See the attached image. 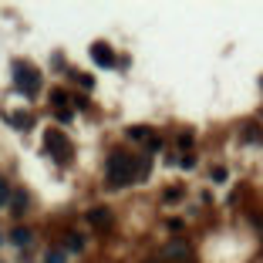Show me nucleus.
Wrapping results in <instances>:
<instances>
[{
	"instance_id": "nucleus-7",
	"label": "nucleus",
	"mask_w": 263,
	"mask_h": 263,
	"mask_svg": "<svg viewBox=\"0 0 263 263\" xmlns=\"http://www.w3.org/2000/svg\"><path fill=\"white\" fill-rule=\"evenodd\" d=\"M7 199H10V186H7V179H0V209L7 206Z\"/></svg>"
},
{
	"instance_id": "nucleus-6",
	"label": "nucleus",
	"mask_w": 263,
	"mask_h": 263,
	"mask_svg": "<svg viewBox=\"0 0 263 263\" xmlns=\"http://www.w3.org/2000/svg\"><path fill=\"white\" fill-rule=\"evenodd\" d=\"M10 240H14L17 247H27V243H31V230H14V236H10Z\"/></svg>"
},
{
	"instance_id": "nucleus-12",
	"label": "nucleus",
	"mask_w": 263,
	"mask_h": 263,
	"mask_svg": "<svg viewBox=\"0 0 263 263\" xmlns=\"http://www.w3.org/2000/svg\"><path fill=\"white\" fill-rule=\"evenodd\" d=\"M47 263H64V253H58V250H54V253H47Z\"/></svg>"
},
{
	"instance_id": "nucleus-5",
	"label": "nucleus",
	"mask_w": 263,
	"mask_h": 263,
	"mask_svg": "<svg viewBox=\"0 0 263 263\" xmlns=\"http://www.w3.org/2000/svg\"><path fill=\"white\" fill-rule=\"evenodd\" d=\"M88 219H91L95 226H108L111 216H108V209H101V206H98V209H91V213H88Z\"/></svg>"
},
{
	"instance_id": "nucleus-8",
	"label": "nucleus",
	"mask_w": 263,
	"mask_h": 263,
	"mask_svg": "<svg viewBox=\"0 0 263 263\" xmlns=\"http://www.w3.org/2000/svg\"><path fill=\"white\" fill-rule=\"evenodd\" d=\"M24 206H27V199H24V196H14V209H10V213H14V216H21Z\"/></svg>"
},
{
	"instance_id": "nucleus-11",
	"label": "nucleus",
	"mask_w": 263,
	"mask_h": 263,
	"mask_svg": "<svg viewBox=\"0 0 263 263\" xmlns=\"http://www.w3.org/2000/svg\"><path fill=\"white\" fill-rule=\"evenodd\" d=\"M128 135H132V139H148L145 128H128Z\"/></svg>"
},
{
	"instance_id": "nucleus-1",
	"label": "nucleus",
	"mask_w": 263,
	"mask_h": 263,
	"mask_svg": "<svg viewBox=\"0 0 263 263\" xmlns=\"http://www.w3.org/2000/svg\"><path fill=\"white\" fill-rule=\"evenodd\" d=\"M105 172H108V182H111V186H128L132 179H135V159H132V155H125V152H111Z\"/></svg>"
},
{
	"instance_id": "nucleus-10",
	"label": "nucleus",
	"mask_w": 263,
	"mask_h": 263,
	"mask_svg": "<svg viewBox=\"0 0 263 263\" xmlns=\"http://www.w3.org/2000/svg\"><path fill=\"white\" fill-rule=\"evenodd\" d=\"M51 98H54V105H58V108H61L64 101H68V95H64V91H51Z\"/></svg>"
},
{
	"instance_id": "nucleus-4",
	"label": "nucleus",
	"mask_w": 263,
	"mask_h": 263,
	"mask_svg": "<svg viewBox=\"0 0 263 263\" xmlns=\"http://www.w3.org/2000/svg\"><path fill=\"white\" fill-rule=\"evenodd\" d=\"M91 58H95V64H105V68L115 64V51H111L108 44H95L91 47Z\"/></svg>"
},
{
	"instance_id": "nucleus-3",
	"label": "nucleus",
	"mask_w": 263,
	"mask_h": 263,
	"mask_svg": "<svg viewBox=\"0 0 263 263\" xmlns=\"http://www.w3.org/2000/svg\"><path fill=\"white\" fill-rule=\"evenodd\" d=\"M47 152L54 155L58 162H68L71 159V142H68V135H64V132H58V128H51L47 132Z\"/></svg>"
},
{
	"instance_id": "nucleus-9",
	"label": "nucleus",
	"mask_w": 263,
	"mask_h": 263,
	"mask_svg": "<svg viewBox=\"0 0 263 263\" xmlns=\"http://www.w3.org/2000/svg\"><path fill=\"white\" fill-rule=\"evenodd\" d=\"M68 247L71 250H81V236H78V233H68Z\"/></svg>"
},
{
	"instance_id": "nucleus-2",
	"label": "nucleus",
	"mask_w": 263,
	"mask_h": 263,
	"mask_svg": "<svg viewBox=\"0 0 263 263\" xmlns=\"http://www.w3.org/2000/svg\"><path fill=\"white\" fill-rule=\"evenodd\" d=\"M14 85L21 88L24 95H37L41 91V78H37V71L34 68H27V64H14Z\"/></svg>"
}]
</instances>
